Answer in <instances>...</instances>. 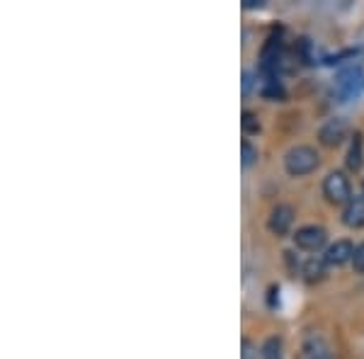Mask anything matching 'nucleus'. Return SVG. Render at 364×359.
<instances>
[{
  "label": "nucleus",
  "mask_w": 364,
  "mask_h": 359,
  "mask_svg": "<svg viewBox=\"0 0 364 359\" xmlns=\"http://www.w3.org/2000/svg\"><path fill=\"white\" fill-rule=\"evenodd\" d=\"M326 238H328V233H326V228H321V226H301L294 233L296 248H301V250H306V252L321 250L323 243H326Z\"/></svg>",
  "instance_id": "nucleus-4"
},
{
  "label": "nucleus",
  "mask_w": 364,
  "mask_h": 359,
  "mask_svg": "<svg viewBox=\"0 0 364 359\" xmlns=\"http://www.w3.org/2000/svg\"><path fill=\"white\" fill-rule=\"evenodd\" d=\"M348 122L340 119V117H333V119H328L326 124L321 127L318 132V141L326 149H336V146L343 144V139L348 136Z\"/></svg>",
  "instance_id": "nucleus-5"
},
{
  "label": "nucleus",
  "mask_w": 364,
  "mask_h": 359,
  "mask_svg": "<svg viewBox=\"0 0 364 359\" xmlns=\"http://www.w3.org/2000/svg\"><path fill=\"white\" fill-rule=\"evenodd\" d=\"M262 359H284V352H282V340L279 338H267L262 343L260 350Z\"/></svg>",
  "instance_id": "nucleus-11"
},
{
  "label": "nucleus",
  "mask_w": 364,
  "mask_h": 359,
  "mask_svg": "<svg viewBox=\"0 0 364 359\" xmlns=\"http://www.w3.org/2000/svg\"><path fill=\"white\" fill-rule=\"evenodd\" d=\"M304 352L306 359H333V350L321 335H309L306 343H304Z\"/></svg>",
  "instance_id": "nucleus-9"
},
{
  "label": "nucleus",
  "mask_w": 364,
  "mask_h": 359,
  "mask_svg": "<svg viewBox=\"0 0 364 359\" xmlns=\"http://www.w3.org/2000/svg\"><path fill=\"white\" fill-rule=\"evenodd\" d=\"M250 90H252V73L245 70L243 73V95H250Z\"/></svg>",
  "instance_id": "nucleus-19"
},
{
  "label": "nucleus",
  "mask_w": 364,
  "mask_h": 359,
  "mask_svg": "<svg viewBox=\"0 0 364 359\" xmlns=\"http://www.w3.org/2000/svg\"><path fill=\"white\" fill-rule=\"evenodd\" d=\"M262 97H267V100H284L287 90L282 87L279 80H267V85L262 87Z\"/></svg>",
  "instance_id": "nucleus-14"
},
{
  "label": "nucleus",
  "mask_w": 364,
  "mask_h": 359,
  "mask_svg": "<svg viewBox=\"0 0 364 359\" xmlns=\"http://www.w3.org/2000/svg\"><path fill=\"white\" fill-rule=\"evenodd\" d=\"M343 223H345V226H350V228L364 226V194H360V197H352L350 202L345 204Z\"/></svg>",
  "instance_id": "nucleus-8"
},
{
  "label": "nucleus",
  "mask_w": 364,
  "mask_h": 359,
  "mask_svg": "<svg viewBox=\"0 0 364 359\" xmlns=\"http://www.w3.org/2000/svg\"><path fill=\"white\" fill-rule=\"evenodd\" d=\"M240 359H257V345L250 338L240 340Z\"/></svg>",
  "instance_id": "nucleus-17"
},
{
  "label": "nucleus",
  "mask_w": 364,
  "mask_h": 359,
  "mask_svg": "<svg viewBox=\"0 0 364 359\" xmlns=\"http://www.w3.org/2000/svg\"><path fill=\"white\" fill-rule=\"evenodd\" d=\"M243 8H262V0H243Z\"/></svg>",
  "instance_id": "nucleus-20"
},
{
  "label": "nucleus",
  "mask_w": 364,
  "mask_h": 359,
  "mask_svg": "<svg viewBox=\"0 0 364 359\" xmlns=\"http://www.w3.org/2000/svg\"><path fill=\"white\" fill-rule=\"evenodd\" d=\"M362 190H364V185H362Z\"/></svg>",
  "instance_id": "nucleus-21"
},
{
  "label": "nucleus",
  "mask_w": 364,
  "mask_h": 359,
  "mask_svg": "<svg viewBox=\"0 0 364 359\" xmlns=\"http://www.w3.org/2000/svg\"><path fill=\"white\" fill-rule=\"evenodd\" d=\"M318 168V153L311 146H294L284 156V170L291 178H304Z\"/></svg>",
  "instance_id": "nucleus-2"
},
{
  "label": "nucleus",
  "mask_w": 364,
  "mask_h": 359,
  "mask_svg": "<svg viewBox=\"0 0 364 359\" xmlns=\"http://www.w3.org/2000/svg\"><path fill=\"white\" fill-rule=\"evenodd\" d=\"M240 127H243L245 134H257V132H260V119H257L255 112L245 109L243 112V119H240Z\"/></svg>",
  "instance_id": "nucleus-15"
},
{
  "label": "nucleus",
  "mask_w": 364,
  "mask_h": 359,
  "mask_svg": "<svg viewBox=\"0 0 364 359\" xmlns=\"http://www.w3.org/2000/svg\"><path fill=\"white\" fill-rule=\"evenodd\" d=\"M364 163V136L362 132H355V136L350 141V151H348V168L350 170H360Z\"/></svg>",
  "instance_id": "nucleus-10"
},
{
  "label": "nucleus",
  "mask_w": 364,
  "mask_h": 359,
  "mask_svg": "<svg viewBox=\"0 0 364 359\" xmlns=\"http://www.w3.org/2000/svg\"><path fill=\"white\" fill-rule=\"evenodd\" d=\"M364 92V68L352 63L336 75V95L340 102H352Z\"/></svg>",
  "instance_id": "nucleus-1"
},
{
  "label": "nucleus",
  "mask_w": 364,
  "mask_h": 359,
  "mask_svg": "<svg viewBox=\"0 0 364 359\" xmlns=\"http://www.w3.org/2000/svg\"><path fill=\"white\" fill-rule=\"evenodd\" d=\"M323 194L331 204H348L352 199V185L348 175L340 173V170L328 173V178L323 180Z\"/></svg>",
  "instance_id": "nucleus-3"
},
{
  "label": "nucleus",
  "mask_w": 364,
  "mask_h": 359,
  "mask_svg": "<svg viewBox=\"0 0 364 359\" xmlns=\"http://www.w3.org/2000/svg\"><path fill=\"white\" fill-rule=\"evenodd\" d=\"M352 267H355V272H364V243L355 245V255H352Z\"/></svg>",
  "instance_id": "nucleus-18"
},
{
  "label": "nucleus",
  "mask_w": 364,
  "mask_h": 359,
  "mask_svg": "<svg viewBox=\"0 0 364 359\" xmlns=\"http://www.w3.org/2000/svg\"><path fill=\"white\" fill-rule=\"evenodd\" d=\"M352 255H355V245H352L350 240H336V243L326 250L323 260H326V264H336L338 267V264L352 262Z\"/></svg>",
  "instance_id": "nucleus-7"
},
{
  "label": "nucleus",
  "mask_w": 364,
  "mask_h": 359,
  "mask_svg": "<svg viewBox=\"0 0 364 359\" xmlns=\"http://www.w3.org/2000/svg\"><path fill=\"white\" fill-rule=\"evenodd\" d=\"M291 223H294V209H291L289 204H277L267 219V228H269V233H274V235H287Z\"/></svg>",
  "instance_id": "nucleus-6"
},
{
  "label": "nucleus",
  "mask_w": 364,
  "mask_h": 359,
  "mask_svg": "<svg viewBox=\"0 0 364 359\" xmlns=\"http://www.w3.org/2000/svg\"><path fill=\"white\" fill-rule=\"evenodd\" d=\"M323 264H326V260H318V257H311V260L304 264V274H306L309 282H318L323 274Z\"/></svg>",
  "instance_id": "nucleus-13"
},
{
  "label": "nucleus",
  "mask_w": 364,
  "mask_h": 359,
  "mask_svg": "<svg viewBox=\"0 0 364 359\" xmlns=\"http://www.w3.org/2000/svg\"><path fill=\"white\" fill-rule=\"evenodd\" d=\"M240 156H243L245 168H250L252 163H257V149L250 144V141H243V144H240Z\"/></svg>",
  "instance_id": "nucleus-16"
},
{
  "label": "nucleus",
  "mask_w": 364,
  "mask_h": 359,
  "mask_svg": "<svg viewBox=\"0 0 364 359\" xmlns=\"http://www.w3.org/2000/svg\"><path fill=\"white\" fill-rule=\"evenodd\" d=\"M296 54L301 58V63H316V46L309 37H301L296 42Z\"/></svg>",
  "instance_id": "nucleus-12"
}]
</instances>
